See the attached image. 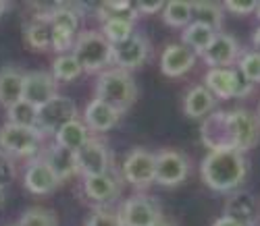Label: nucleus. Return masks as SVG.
I'll return each instance as SVG.
<instances>
[{
    "label": "nucleus",
    "mask_w": 260,
    "mask_h": 226,
    "mask_svg": "<svg viewBox=\"0 0 260 226\" xmlns=\"http://www.w3.org/2000/svg\"><path fill=\"white\" fill-rule=\"evenodd\" d=\"M85 226H123L119 214L111 212V210H96L90 220L85 222Z\"/></svg>",
    "instance_id": "e433bc0d"
},
{
    "label": "nucleus",
    "mask_w": 260,
    "mask_h": 226,
    "mask_svg": "<svg viewBox=\"0 0 260 226\" xmlns=\"http://www.w3.org/2000/svg\"><path fill=\"white\" fill-rule=\"evenodd\" d=\"M54 137H56V145H60L64 149L77 152L79 147H83L85 143L90 141V131H88V127H85L79 119H75V121L67 123L64 127H60L54 133Z\"/></svg>",
    "instance_id": "393cba45"
},
{
    "label": "nucleus",
    "mask_w": 260,
    "mask_h": 226,
    "mask_svg": "<svg viewBox=\"0 0 260 226\" xmlns=\"http://www.w3.org/2000/svg\"><path fill=\"white\" fill-rule=\"evenodd\" d=\"M189 174L187 156L177 149H162L156 154V174L154 183L162 187H177Z\"/></svg>",
    "instance_id": "0eeeda50"
},
{
    "label": "nucleus",
    "mask_w": 260,
    "mask_h": 226,
    "mask_svg": "<svg viewBox=\"0 0 260 226\" xmlns=\"http://www.w3.org/2000/svg\"><path fill=\"white\" fill-rule=\"evenodd\" d=\"M229 123L233 133V143L237 152H248L260 141V119L258 115L244 108L229 110Z\"/></svg>",
    "instance_id": "1a4fd4ad"
},
{
    "label": "nucleus",
    "mask_w": 260,
    "mask_h": 226,
    "mask_svg": "<svg viewBox=\"0 0 260 226\" xmlns=\"http://www.w3.org/2000/svg\"><path fill=\"white\" fill-rule=\"evenodd\" d=\"M216 104V98L208 92V89L204 85H196V87H191L185 100H183V112H185V117L189 119H206L212 108Z\"/></svg>",
    "instance_id": "4be33fe9"
},
{
    "label": "nucleus",
    "mask_w": 260,
    "mask_h": 226,
    "mask_svg": "<svg viewBox=\"0 0 260 226\" xmlns=\"http://www.w3.org/2000/svg\"><path fill=\"white\" fill-rule=\"evenodd\" d=\"M98 15L102 21L108 19H129V21H136L138 19V11L136 5H129V3H102L98 9Z\"/></svg>",
    "instance_id": "473e14b6"
},
{
    "label": "nucleus",
    "mask_w": 260,
    "mask_h": 226,
    "mask_svg": "<svg viewBox=\"0 0 260 226\" xmlns=\"http://www.w3.org/2000/svg\"><path fill=\"white\" fill-rule=\"evenodd\" d=\"M134 25H136V21H129V19H108V21H102L100 33L108 40L111 46H117V44L134 35Z\"/></svg>",
    "instance_id": "c85d7f7f"
},
{
    "label": "nucleus",
    "mask_w": 260,
    "mask_h": 226,
    "mask_svg": "<svg viewBox=\"0 0 260 226\" xmlns=\"http://www.w3.org/2000/svg\"><path fill=\"white\" fill-rule=\"evenodd\" d=\"M212 226H242V224L235 222V220H231V218H227V216H221V218H216V220L212 222Z\"/></svg>",
    "instance_id": "79ce46f5"
},
{
    "label": "nucleus",
    "mask_w": 260,
    "mask_h": 226,
    "mask_svg": "<svg viewBox=\"0 0 260 226\" xmlns=\"http://www.w3.org/2000/svg\"><path fill=\"white\" fill-rule=\"evenodd\" d=\"M156 174V154L144 147H136L127 154L123 162V176L127 183H132L138 189H146L154 183Z\"/></svg>",
    "instance_id": "39448f33"
},
{
    "label": "nucleus",
    "mask_w": 260,
    "mask_h": 226,
    "mask_svg": "<svg viewBox=\"0 0 260 226\" xmlns=\"http://www.w3.org/2000/svg\"><path fill=\"white\" fill-rule=\"evenodd\" d=\"M214 35H216V31L214 29H210V27H206V25H202V23H189L185 29H183V46L185 48H189L193 54H202L208 46H210V42L214 40Z\"/></svg>",
    "instance_id": "a878e982"
},
{
    "label": "nucleus",
    "mask_w": 260,
    "mask_h": 226,
    "mask_svg": "<svg viewBox=\"0 0 260 226\" xmlns=\"http://www.w3.org/2000/svg\"><path fill=\"white\" fill-rule=\"evenodd\" d=\"M75 46V33L67 31V29H58L52 27V44L50 48L58 54H69V50Z\"/></svg>",
    "instance_id": "c9c22d12"
},
{
    "label": "nucleus",
    "mask_w": 260,
    "mask_h": 226,
    "mask_svg": "<svg viewBox=\"0 0 260 226\" xmlns=\"http://www.w3.org/2000/svg\"><path fill=\"white\" fill-rule=\"evenodd\" d=\"M256 15H258V19H260V3L256 5Z\"/></svg>",
    "instance_id": "de8ad7c7"
},
{
    "label": "nucleus",
    "mask_w": 260,
    "mask_h": 226,
    "mask_svg": "<svg viewBox=\"0 0 260 226\" xmlns=\"http://www.w3.org/2000/svg\"><path fill=\"white\" fill-rule=\"evenodd\" d=\"M254 83H250L240 71L235 69V85H233V98H246L248 94H252Z\"/></svg>",
    "instance_id": "ea45409f"
},
{
    "label": "nucleus",
    "mask_w": 260,
    "mask_h": 226,
    "mask_svg": "<svg viewBox=\"0 0 260 226\" xmlns=\"http://www.w3.org/2000/svg\"><path fill=\"white\" fill-rule=\"evenodd\" d=\"M23 83L25 73L15 66L0 69V106L11 108L19 100H23Z\"/></svg>",
    "instance_id": "6ab92c4d"
},
{
    "label": "nucleus",
    "mask_w": 260,
    "mask_h": 226,
    "mask_svg": "<svg viewBox=\"0 0 260 226\" xmlns=\"http://www.w3.org/2000/svg\"><path fill=\"white\" fill-rule=\"evenodd\" d=\"M15 226H17V224H15Z\"/></svg>",
    "instance_id": "09e8293b"
},
{
    "label": "nucleus",
    "mask_w": 260,
    "mask_h": 226,
    "mask_svg": "<svg viewBox=\"0 0 260 226\" xmlns=\"http://www.w3.org/2000/svg\"><path fill=\"white\" fill-rule=\"evenodd\" d=\"M162 3H152V5H148V3H138L136 5V11H138V15H154V13H158V11H162Z\"/></svg>",
    "instance_id": "a19ab883"
},
{
    "label": "nucleus",
    "mask_w": 260,
    "mask_h": 226,
    "mask_svg": "<svg viewBox=\"0 0 260 226\" xmlns=\"http://www.w3.org/2000/svg\"><path fill=\"white\" fill-rule=\"evenodd\" d=\"M83 73L79 60L73 56V52L69 54H60L54 62H52V77L56 81H73Z\"/></svg>",
    "instance_id": "2f4dec72"
},
{
    "label": "nucleus",
    "mask_w": 260,
    "mask_h": 226,
    "mask_svg": "<svg viewBox=\"0 0 260 226\" xmlns=\"http://www.w3.org/2000/svg\"><path fill=\"white\" fill-rule=\"evenodd\" d=\"M46 164L50 166V170L54 172V176L60 180H67V178H71V176H75L77 172H79V168H77V154L73 152V149H64V147H60V145H52L50 147V152L46 154Z\"/></svg>",
    "instance_id": "412c9836"
},
{
    "label": "nucleus",
    "mask_w": 260,
    "mask_h": 226,
    "mask_svg": "<svg viewBox=\"0 0 260 226\" xmlns=\"http://www.w3.org/2000/svg\"><path fill=\"white\" fill-rule=\"evenodd\" d=\"M200 137H202V143L208 147V152H214V149H235L231 123H229V112H223V110L210 112V115L202 121Z\"/></svg>",
    "instance_id": "6e6552de"
},
{
    "label": "nucleus",
    "mask_w": 260,
    "mask_h": 226,
    "mask_svg": "<svg viewBox=\"0 0 260 226\" xmlns=\"http://www.w3.org/2000/svg\"><path fill=\"white\" fill-rule=\"evenodd\" d=\"M15 178V164L13 158L5 152H0V189L7 187L11 180Z\"/></svg>",
    "instance_id": "4c0bfd02"
},
{
    "label": "nucleus",
    "mask_w": 260,
    "mask_h": 226,
    "mask_svg": "<svg viewBox=\"0 0 260 226\" xmlns=\"http://www.w3.org/2000/svg\"><path fill=\"white\" fill-rule=\"evenodd\" d=\"M191 5V17L196 19V23H202L210 29H219L223 23V7L216 3H208V0H198Z\"/></svg>",
    "instance_id": "bb28decb"
},
{
    "label": "nucleus",
    "mask_w": 260,
    "mask_h": 226,
    "mask_svg": "<svg viewBox=\"0 0 260 226\" xmlns=\"http://www.w3.org/2000/svg\"><path fill=\"white\" fill-rule=\"evenodd\" d=\"M83 191L92 201L106 203L119 195L121 187H119V180L111 172H104V174H96V176H85L83 178Z\"/></svg>",
    "instance_id": "aec40b11"
},
{
    "label": "nucleus",
    "mask_w": 260,
    "mask_h": 226,
    "mask_svg": "<svg viewBox=\"0 0 260 226\" xmlns=\"http://www.w3.org/2000/svg\"><path fill=\"white\" fill-rule=\"evenodd\" d=\"M237 71H240L250 83L260 81V52H246L237 60Z\"/></svg>",
    "instance_id": "f704fd0d"
},
{
    "label": "nucleus",
    "mask_w": 260,
    "mask_h": 226,
    "mask_svg": "<svg viewBox=\"0 0 260 226\" xmlns=\"http://www.w3.org/2000/svg\"><path fill=\"white\" fill-rule=\"evenodd\" d=\"M119 119H121V112H117L115 108H111L108 104L94 98L88 106H85L83 125L88 127V131L104 133V131H111L119 123Z\"/></svg>",
    "instance_id": "a211bd4d"
},
{
    "label": "nucleus",
    "mask_w": 260,
    "mask_h": 226,
    "mask_svg": "<svg viewBox=\"0 0 260 226\" xmlns=\"http://www.w3.org/2000/svg\"><path fill=\"white\" fill-rule=\"evenodd\" d=\"M119 218L123 226H152L160 218V208L152 197L134 195L121 206Z\"/></svg>",
    "instance_id": "9b49d317"
},
{
    "label": "nucleus",
    "mask_w": 260,
    "mask_h": 226,
    "mask_svg": "<svg viewBox=\"0 0 260 226\" xmlns=\"http://www.w3.org/2000/svg\"><path fill=\"white\" fill-rule=\"evenodd\" d=\"M44 133L40 129H27V127H17V125H3L0 127V152L19 158L36 156L42 147Z\"/></svg>",
    "instance_id": "20e7f679"
},
{
    "label": "nucleus",
    "mask_w": 260,
    "mask_h": 226,
    "mask_svg": "<svg viewBox=\"0 0 260 226\" xmlns=\"http://www.w3.org/2000/svg\"><path fill=\"white\" fill-rule=\"evenodd\" d=\"M252 42H254V48H256V52H260V27H256V29H254Z\"/></svg>",
    "instance_id": "37998d69"
},
{
    "label": "nucleus",
    "mask_w": 260,
    "mask_h": 226,
    "mask_svg": "<svg viewBox=\"0 0 260 226\" xmlns=\"http://www.w3.org/2000/svg\"><path fill=\"white\" fill-rule=\"evenodd\" d=\"M9 123L17 127H27V129H38V108L25 100H19L11 108H7Z\"/></svg>",
    "instance_id": "c756f323"
},
{
    "label": "nucleus",
    "mask_w": 260,
    "mask_h": 226,
    "mask_svg": "<svg viewBox=\"0 0 260 226\" xmlns=\"http://www.w3.org/2000/svg\"><path fill=\"white\" fill-rule=\"evenodd\" d=\"M56 96V79L52 73L46 71H31L25 73V83H23V100L34 104L36 108L44 106Z\"/></svg>",
    "instance_id": "4468645a"
},
{
    "label": "nucleus",
    "mask_w": 260,
    "mask_h": 226,
    "mask_svg": "<svg viewBox=\"0 0 260 226\" xmlns=\"http://www.w3.org/2000/svg\"><path fill=\"white\" fill-rule=\"evenodd\" d=\"M48 21L52 27L67 29V31L75 33L79 27V13L69 5H56L48 11Z\"/></svg>",
    "instance_id": "7c9ffc66"
},
{
    "label": "nucleus",
    "mask_w": 260,
    "mask_h": 226,
    "mask_svg": "<svg viewBox=\"0 0 260 226\" xmlns=\"http://www.w3.org/2000/svg\"><path fill=\"white\" fill-rule=\"evenodd\" d=\"M240 42L227 33H216L210 46L202 52V58L212 69H225V66L235 64V60H240Z\"/></svg>",
    "instance_id": "ddd939ff"
},
{
    "label": "nucleus",
    "mask_w": 260,
    "mask_h": 226,
    "mask_svg": "<svg viewBox=\"0 0 260 226\" xmlns=\"http://www.w3.org/2000/svg\"><path fill=\"white\" fill-rule=\"evenodd\" d=\"M227 218L240 222L242 226H254L258 222V201L250 191H233L225 203Z\"/></svg>",
    "instance_id": "2eb2a0df"
},
{
    "label": "nucleus",
    "mask_w": 260,
    "mask_h": 226,
    "mask_svg": "<svg viewBox=\"0 0 260 226\" xmlns=\"http://www.w3.org/2000/svg\"><path fill=\"white\" fill-rule=\"evenodd\" d=\"M256 5L254 0H248V3H233V0H227V3H223V11H229L233 15H250V13H256Z\"/></svg>",
    "instance_id": "58836bf2"
},
{
    "label": "nucleus",
    "mask_w": 260,
    "mask_h": 226,
    "mask_svg": "<svg viewBox=\"0 0 260 226\" xmlns=\"http://www.w3.org/2000/svg\"><path fill=\"white\" fill-rule=\"evenodd\" d=\"M200 174L208 189L219 193H233L246 180L248 164L244 154L237 149H214L204 156Z\"/></svg>",
    "instance_id": "f257e3e1"
},
{
    "label": "nucleus",
    "mask_w": 260,
    "mask_h": 226,
    "mask_svg": "<svg viewBox=\"0 0 260 226\" xmlns=\"http://www.w3.org/2000/svg\"><path fill=\"white\" fill-rule=\"evenodd\" d=\"M152 226H173V222H169V220H165V218L160 216V218H158V220H156Z\"/></svg>",
    "instance_id": "c03bdc74"
},
{
    "label": "nucleus",
    "mask_w": 260,
    "mask_h": 226,
    "mask_svg": "<svg viewBox=\"0 0 260 226\" xmlns=\"http://www.w3.org/2000/svg\"><path fill=\"white\" fill-rule=\"evenodd\" d=\"M233 85H235V69H210L204 77V87L221 100L233 98Z\"/></svg>",
    "instance_id": "b1692460"
},
{
    "label": "nucleus",
    "mask_w": 260,
    "mask_h": 226,
    "mask_svg": "<svg viewBox=\"0 0 260 226\" xmlns=\"http://www.w3.org/2000/svg\"><path fill=\"white\" fill-rule=\"evenodd\" d=\"M138 98V87L134 77L123 69L102 71L96 83V100L108 104L117 112H127Z\"/></svg>",
    "instance_id": "f03ea898"
},
{
    "label": "nucleus",
    "mask_w": 260,
    "mask_h": 226,
    "mask_svg": "<svg viewBox=\"0 0 260 226\" xmlns=\"http://www.w3.org/2000/svg\"><path fill=\"white\" fill-rule=\"evenodd\" d=\"M75 154H77V168L83 174V178L104 174L111 168V149L100 139H90Z\"/></svg>",
    "instance_id": "f8f14e48"
},
{
    "label": "nucleus",
    "mask_w": 260,
    "mask_h": 226,
    "mask_svg": "<svg viewBox=\"0 0 260 226\" xmlns=\"http://www.w3.org/2000/svg\"><path fill=\"white\" fill-rule=\"evenodd\" d=\"M3 201H5V191L0 189V206H3Z\"/></svg>",
    "instance_id": "49530a36"
},
{
    "label": "nucleus",
    "mask_w": 260,
    "mask_h": 226,
    "mask_svg": "<svg viewBox=\"0 0 260 226\" xmlns=\"http://www.w3.org/2000/svg\"><path fill=\"white\" fill-rule=\"evenodd\" d=\"M73 56L79 60L83 71L96 73L113 62V46L100 31L88 29L77 35L73 46Z\"/></svg>",
    "instance_id": "7ed1b4c3"
},
{
    "label": "nucleus",
    "mask_w": 260,
    "mask_h": 226,
    "mask_svg": "<svg viewBox=\"0 0 260 226\" xmlns=\"http://www.w3.org/2000/svg\"><path fill=\"white\" fill-rule=\"evenodd\" d=\"M191 5L183 0H171L162 7V21L169 27H187L191 23Z\"/></svg>",
    "instance_id": "cd10ccee"
},
{
    "label": "nucleus",
    "mask_w": 260,
    "mask_h": 226,
    "mask_svg": "<svg viewBox=\"0 0 260 226\" xmlns=\"http://www.w3.org/2000/svg\"><path fill=\"white\" fill-rule=\"evenodd\" d=\"M5 11H7V3H5V0H0V17H3Z\"/></svg>",
    "instance_id": "a18cd8bd"
},
{
    "label": "nucleus",
    "mask_w": 260,
    "mask_h": 226,
    "mask_svg": "<svg viewBox=\"0 0 260 226\" xmlns=\"http://www.w3.org/2000/svg\"><path fill=\"white\" fill-rule=\"evenodd\" d=\"M25 42L27 46L38 50V52H44L50 48L52 44V25L46 15H36L31 19V23L25 27Z\"/></svg>",
    "instance_id": "5701e85b"
},
{
    "label": "nucleus",
    "mask_w": 260,
    "mask_h": 226,
    "mask_svg": "<svg viewBox=\"0 0 260 226\" xmlns=\"http://www.w3.org/2000/svg\"><path fill=\"white\" fill-rule=\"evenodd\" d=\"M148 56H150V42L142 33H134L125 42L113 46V62L117 64V69H123L127 73L140 69L148 60Z\"/></svg>",
    "instance_id": "9d476101"
},
{
    "label": "nucleus",
    "mask_w": 260,
    "mask_h": 226,
    "mask_svg": "<svg viewBox=\"0 0 260 226\" xmlns=\"http://www.w3.org/2000/svg\"><path fill=\"white\" fill-rule=\"evenodd\" d=\"M17 226H58L56 214L46 208H29L21 214Z\"/></svg>",
    "instance_id": "72a5a7b5"
},
{
    "label": "nucleus",
    "mask_w": 260,
    "mask_h": 226,
    "mask_svg": "<svg viewBox=\"0 0 260 226\" xmlns=\"http://www.w3.org/2000/svg\"><path fill=\"white\" fill-rule=\"evenodd\" d=\"M77 119V106L64 96H54L50 102L38 108V129L42 133H56L60 127Z\"/></svg>",
    "instance_id": "423d86ee"
},
{
    "label": "nucleus",
    "mask_w": 260,
    "mask_h": 226,
    "mask_svg": "<svg viewBox=\"0 0 260 226\" xmlns=\"http://www.w3.org/2000/svg\"><path fill=\"white\" fill-rule=\"evenodd\" d=\"M23 183H25V189L36 193V195H48V193L58 189L60 180L54 176V172L50 170V166L46 164L44 158H38V160H34L27 166Z\"/></svg>",
    "instance_id": "f3484780"
},
{
    "label": "nucleus",
    "mask_w": 260,
    "mask_h": 226,
    "mask_svg": "<svg viewBox=\"0 0 260 226\" xmlns=\"http://www.w3.org/2000/svg\"><path fill=\"white\" fill-rule=\"evenodd\" d=\"M196 64V54L183 44H169L160 56V71L167 77H181Z\"/></svg>",
    "instance_id": "dca6fc26"
}]
</instances>
